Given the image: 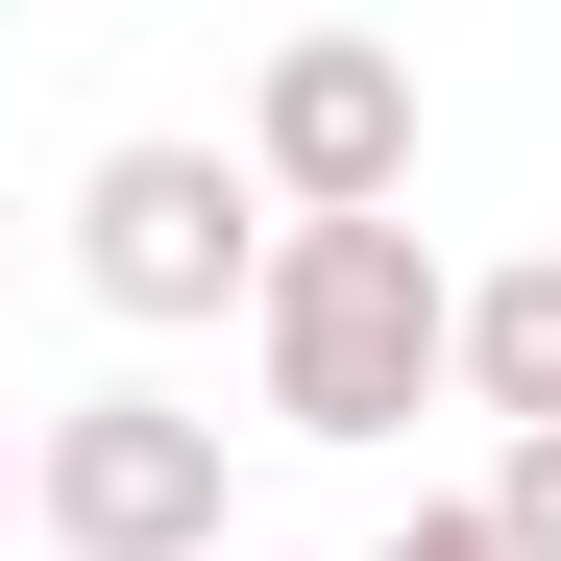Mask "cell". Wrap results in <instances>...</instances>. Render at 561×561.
<instances>
[{"label":"cell","instance_id":"6da1fadb","mask_svg":"<svg viewBox=\"0 0 561 561\" xmlns=\"http://www.w3.org/2000/svg\"><path fill=\"white\" fill-rule=\"evenodd\" d=\"M244 342H268V439H415L463 391V268L415 220H294Z\"/></svg>","mask_w":561,"mask_h":561},{"label":"cell","instance_id":"7a4b0ae2","mask_svg":"<svg viewBox=\"0 0 561 561\" xmlns=\"http://www.w3.org/2000/svg\"><path fill=\"white\" fill-rule=\"evenodd\" d=\"M268 244H294V220H268V171L244 147H99V171H73V294H99V318H147V342H196V318H268Z\"/></svg>","mask_w":561,"mask_h":561},{"label":"cell","instance_id":"3957f363","mask_svg":"<svg viewBox=\"0 0 561 561\" xmlns=\"http://www.w3.org/2000/svg\"><path fill=\"white\" fill-rule=\"evenodd\" d=\"M25 537L49 561H220L244 463H220L196 391H73V415H25Z\"/></svg>","mask_w":561,"mask_h":561},{"label":"cell","instance_id":"277c9868","mask_svg":"<svg viewBox=\"0 0 561 561\" xmlns=\"http://www.w3.org/2000/svg\"><path fill=\"white\" fill-rule=\"evenodd\" d=\"M244 171H268V220H415V49L391 25H294L268 99H244Z\"/></svg>","mask_w":561,"mask_h":561},{"label":"cell","instance_id":"5b68a950","mask_svg":"<svg viewBox=\"0 0 561 561\" xmlns=\"http://www.w3.org/2000/svg\"><path fill=\"white\" fill-rule=\"evenodd\" d=\"M463 415L561 439V268H463Z\"/></svg>","mask_w":561,"mask_h":561},{"label":"cell","instance_id":"8992f818","mask_svg":"<svg viewBox=\"0 0 561 561\" xmlns=\"http://www.w3.org/2000/svg\"><path fill=\"white\" fill-rule=\"evenodd\" d=\"M366 561H513V513H489V489H415V513L366 537Z\"/></svg>","mask_w":561,"mask_h":561},{"label":"cell","instance_id":"52a82bcc","mask_svg":"<svg viewBox=\"0 0 561 561\" xmlns=\"http://www.w3.org/2000/svg\"><path fill=\"white\" fill-rule=\"evenodd\" d=\"M489 513H513V561H561V439H513V463H489Z\"/></svg>","mask_w":561,"mask_h":561},{"label":"cell","instance_id":"ba28073f","mask_svg":"<svg viewBox=\"0 0 561 561\" xmlns=\"http://www.w3.org/2000/svg\"><path fill=\"white\" fill-rule=\"evenodd\" d=\"M0 537H25V415H0Z\"/></svg>","mask_w":561,"mask_h":561}]
</instances>
